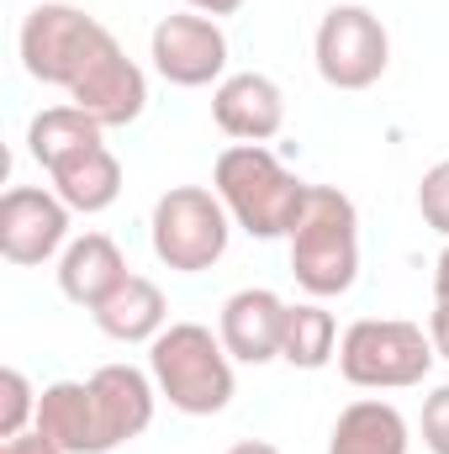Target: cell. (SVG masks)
<instances>
[{
  "instance_id": "1",
  "label": "cell",
  "mask_w": 449,
  "mask_h": 454,
  "mask_svg": "<svg viewBox=\"0 0 449 454\" xmlns=\"http://www.w3.org/2000/svg\"><path fill=\"white\" fill-rule=\"evenodd\" d=\"M212 191L223 196L232 227L248 238H291L307 201V180H296L264 143H227L212 164Z\"/></svg>"
},
{
  "instance_id": "2",
  "label": "cell",
  "mask_w": 449,
  "mask_h": 454,
  "mask_svg": "<svg viewBox=\"0 0 449 454\" xmlns=\"http://www.w3.org/2000/svg\"><path fill=\"white\" fill-rule=\"evenodd\" d=\"M291 275L312 301L343 296L359 280V212L338 185H307L291 227Z\"/></svg>"
},
{
  "instance_id": "3",
  "label": "cell",
  "mask_w": 449,
  "mask_h": 454,
  "mask_svg": "<svg viewBox=\"0 0 449 454\" xmlns=\"http://www.w3.org/2000/svg\"><path fill=\"white\" fill-rule=\"evenodd\" d=\"M232 364L238 359L207 323H169L148 343V375H154L159 396L185 418H217L232 402V391H238Z\"/></svg>"
},
{
  "instance_id": "4",
  "label": "cell",
  "mask_w": 449,
  "mask_h": 454,
  "mask_svg": "<svg viewBox=\"0 0 449 454\" xmlns=\"http://www.w3.org/2000/svg\"><path fill=\"white\" fill-rule=\"evenodd\" d=\"M434 339L407 317H359L338 339V375L359 391H407L434 370Z\"/></svg>"
},
{
  "instance_id": "5",
  "label": "cell",
  "mask_w": 449,
  "mask_h": 454,
  "mask_svg": "<svg viewBox=\"0 0 449 454\" xmlns=\"http://www.w3.org/2000/svg\"><path fill=\"white\" fill-rule=\"evenodd\" d=\"M116 37L80 5H64V0H43L27 11L21 32H16V48H21V69L37 80V85H53V90H75L85 80V69L112 48Z\"/></svg>"
},
{
  "instance_id": "6",
  "label": "cell",
  "mask_w": 449,
  "mask_h": 454,
  "mask_svg": "<svg viewBox=\"0 0 449 454\" xmlns=\"http://www.w3.org/2000/svg\"><path fill=\"white\" fill-rule=\"evenodd\" d=\"M227 238H232V217H227L223 196L207 185H169L154 201L148 243H154V259L169 264L175 275L212 270L227 254Z\"/></svg>"
},
{
  "instance_id": "7",
  "label": "cell",
  "mask_w": 449,
  "mask_h": 454,
  "mask_svg": "<svg viewBox=\"0 0 449 454\" xmlns=\"http://www.w3.org/2000/svg\"><path fill=\"white\" fill-rule=\"evenodd\" d=\"M312 59H318L323 85L349 90V96L354 90H370L391 69V32H386V21L370 5H334L318 21Z\"/></svg>"
},
{
  "instance_id": "8",
  "label": "cell",
  "mask_w": 449,
  "mask_h": 454,
  "mask_svg": "<svg viewBox=\"0 0 449 454\" xmlns=\"http://www.w3.org/2000/svg\"><path fill=\"white\" fill-rule=\"evenodd\" d=\"M148 59L159 69V80L180 85V90H201V85H223L227 80V32L217 16L201 11H175L154 27L148 37Z\"/></svg>"
},
{
  "instance_id": "9",
  "label": "cell",
  "mask_w": 449,
  "mask_h": 454,
  "mask_svg": "<svg viewBox=\"0 0 449 454\" xmlns=\"http://www.w3.org/2000/svg\"><path fill=\"white\" fill-rule=\"evenodd\" d=\"M69 248V207L53 185H11L0 196V254L16 270L48 264Z\"/></svg>"
},
{
  "instance_id": "10",
  "label": "cell",
  "mask_w": 449,
  "mask_h": 454,
  "mask_svg": "<svg viewBox=\"0 0 449 454\" xmlns=\"http://www.w3.org/2000/svg\"><path fill=\"white\" fill-rule=\"evenodd\" d=\"M91 396H96V434H101V454L132 444L138 434H148L154 407H159V386L154 375L132 370V364H101L91 375Z\"/></svg>"
},
{
  "instance_id": "11",
  "label": "cell",
  "mask_w": 449,
  "mask_h": 454,
  "mask_svg": "<svg viewBox=\"0 0 449 454\" xmlns=\"http://www.w3.org/2000/svg\"><path fill=\"white\" fill-rule=\"evenodd\" d=\"M69 106H80L91 121H101L106 132H112V127H132L138 116L148 112V74L127 59L122 43H112V48L85 69V80L69 90Z\"/></svg>"
},
{
  "instance_id": "12",
  "label": "cell",
  "mask_w": 449,
  "mask_h": 454,
  "mask_svg": "<svg viewBox=\"0 0 449 454\" xmlns=\"http://www.w3.org/2000/svg\"><path fill=\"white\" fill-rule=\"evenodd\" d=\"M286 301L264 286H243L223 301L217 317V339L238 364H270L280 359V339H286Z\"/></svg>"
},
{
  "instance_id": "13",
  "label": "cell",
  "mask_w": 449,
  "mask_h": 454,
  "mask_svg": "<svg viewBox=\"0 0 449 454\" xmlns=\"http://www.w3.org/2000/svg\"><path fill=\"white\" fill-rule=\"evenodd\" d=\"M212 121L232 143H270L286 127V90L270 74H259V69L227 74L212 90Z\"/></svg>"
},
{
  "instance_id": "14",
  "label": "cell",
  "mask_w": 449,
  "mask_h": 454,
  "mask_svg": "<svg viewBox=\"0 0 449 454\" xmlns=\"http://www.w3.org/2000/svg\"><path fill=\"white\" fill-rule=\"evenodd\" d=\"M127 275H132V270H127L116 238H106V232L69 238V248L59 254V291H64L75 307H85V312H96Z\"/></svg>"
},
{
  "instance_id": "15",
  "label": "cell",
  "mask_w": 449,
  "mask_h": 454,
  "mask_svg": "<svg viewBox=\"0 0 449 454\" xmlns=\"http://www.w3.org/2000/svg\"><path fill=\"white\" fill-rule=\"evenodd\" d=\"M43 439H53L64 454H101L96 434V396L91 380H53L37 391V423Z\"/></svg>"
},
{
  "instance_id": "16",
  "label": "cell",
  "mask_w": 449,
  "mask_h": 454,
  "mask_svg": "<svg viewBox=\"0 0 449 454\" xmlns=\"http://www.w3.org/2000/svg\"><path fill=\"white\" fill-rule=\"evenodd\" d=\"M96 328L116 343H154L169 328V301H164V291L148 275H127L96 307Z\"/></svg>"
},
{
  "instance_id": "17",
  "label": "cell",
  "mask_w": 449,
  "mask_h": 454,
  "mask_svg": "<svg viewBox=\"0 0 449 454\" xmlns=\"http://www.w3.org/2000/svg\"><path fill=\"white\" fill-rule=\"evenodd\" d=\"M48 180H53V191H59V201L69 212L96 217V212L116 207V196H122V159H116L106 143H96V148L64 159L59 169H48Z\"/></svg>"
},
{
  "instance_id": "18",
  "label": "cell",
  "mask_w": 449,
  "mask_h": 454,
  "mask_svg": "<svg viewBox=\"0 0 449 454\" xmlns=\"http://www.w3.org/2000/svg\"><path fill=\"white\" fill-rule=\"evenodd\" d=\"M328 454H407V418L381 396H359L338 412Z\"/></svg>"
},
{
  "instance_id": "19",
  "label": "cell",
  "mask_w": 449,
  "mask_h": 454,
  "mask_svg": "<svg viewBox=\"0 0 449 454\" xmlns=\"http://www.w3.org/2000/svg\"><path fill=\"white\" fill-rule=\"evenodd\" d=\"M101 121H91V116L80 112V106H48V112L32 116V127H27V153L43 164V175L48 169H59L64 159H75V153H85V148H96L101 143Z\"/></svg>"
},
{
  "instance_id": "20",
  "label": "cell",
  "mask_w": 449,
  "mask_h": 454,
  "mask_svg": "<svg viewBox=\"0 0 449 454\" xmlns=\"http://www.w3.org/2000/svg\"><path fill=\"white\" fill-rule=\"evenodd\" d=\"M280 359L296 370H323L338 359V323L323 301H296L286 312V339H280Z\"/></svg>"
},
{
  "instance_id": "21",
  "label": "cell",
  "mask_w": 449,
  "mask_h": 454,
  "mask_svg": "<svg viewBox=\"0 0 449 454\" xmlns=\"http://www.w3.org/2000/svg\"><path fill=\"white\" fill-rule=\"evenodd\" d=\"M32 423H37V391H32V380L16 364H5L0 370V444L27 434Z\"/></svg>"
},
{
  "instance_id": "22",
  "label": "cell",
  "mask_w": 449,
  "mask_h": 454,
  "mask_svg": "<svg viewBox=\"0 0 449 454\" xmlns=\"http://www.w3.org/2000/svg\"><path fill=\"white\" fill-rule=\"evenodd\" d=\"M418 212H423V223L434 227L439 238H449V159L423 169V180H418Z\"/></svg>"
},
{
  "instance_id": "23",
  "label": "cell",
  "mask_w": 449,
  "mask_h": 454,
  "mask_svg": "<svg viewBox=\"0 0 449 454\" xmlns=\"http://www.w3.org/2000/svg\"><path fill=\"white\" fill-rule=\"evenodd\" d=\"M423 444L429 454H449V386H434L423 396Z\"/></svg>"
},
{
  "instance_id": "24",
  "label": "cell",
  "mask_w": 449,
  "mask_h": 454,
  "mask_svg": "<svg viewBox=\"0 0 449 454\" xmlns=\"http://www.w3.org/2000/svg\"><path fill=\"white\" fill-rule=\"evenodd\" d=\"M0 454H64L53 439H43L37 428H27V434H16V439H5L0 444Z\"/></svg>"
},
{
  "instance_id": "25",
  "label": "cell",
  "mask_w": 449,
  "mask_h": 454,
  "mask_svg": "<svg viewBox=\"0 0 449 454\" xmlns=\"http://www.w3.org/2000/svg\"><path fill=\"white\" fill-rule=\"evenodd\" d=\"M429 339H434V354L449 359V301H434V312H429Z\"/></svg>"
},
{
  "instance_id": "26",
  "label": "cell",
  "mask_w": 449,
  "mask_h": 454,
  "mask_svg": "<svg viewBox=\"0 0 449 454\" xmlns=\"http://www.w3.org/2000/svg\"><path fill=\"white\" fill-rule=\"evenodd\" d=\"M434 301H449V243L439 248V259H434Z\"/></svg>"
},
{
  "instance_id": "27",
  "label": "cell",
  "mask_w": 449,
  "mask_h": 454,
  "mask_svg": "<svg viewBox=\"0 0 449 454\" xmlns=\"http://www.w3.org/2000/svg\"><path fill=\"white\" fill-rule=\"evenodd\" d=\"M191 11H201V16H232V11H243V0H185Z\"/></svg>"
},
{
  "instance_id": "28",
  "label": "cell",
  "mask_w": 449,
  "mask_h": 454,
  "mask_svg": "<svg viewBox=\"0 0 449 454\" xmlns=\"http://www.w3.org/2000/svg\"><path fill=\"white\" fill-rule=\"evenodd\" d=\"M227 454H280L275 444H264V439H243V444H232Z\"/></svg>"
}]
</instances>
